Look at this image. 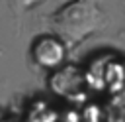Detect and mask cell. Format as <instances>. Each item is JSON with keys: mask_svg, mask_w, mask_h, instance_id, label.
Masks as SVG:
<instances>
[{"mask_svg": "<svg viewBox=\"0 0 125 122\" xmlns=\"http://www.w3.org/2000/svg\"><path fill=\"white\" fill-rule=\"evenodd\" d=\"M49 26L68 49L84 43L88 37L107 28V16L100 0H68L49 16Z\"/></svg>", "mask_w": 125, "mask_h": 122, "instance_id": "1", "label": "cell"}, {"mask_svg": "<svg viewBox=\"0 0 125 122\" xmlns=\"http://www.w3.org/2000/svg\"><path fill=\"white\" fill-rule=\"evenodd\" d=\"M123 35H125V30H123Z\"/></svg>", "mask_w": 125, "mask_h": 122, "instance_id": "4", "label": "cell"}, {"mask_svg": "<svg viewBox=\"0 0 125 122\" xmlns=\"http://www.w3.org/2000/svg\"><path fill=\"white\" fill-rule=\"evenodd\" d=\"M66 53H68L66 43L55 33L37 35L31 41V47H29V55H31L33 63L37 67L49 69V71L62 67L64 61H66Z\"/></svg>", "mask_w": 125, "mask_h": 122, "instance_id": "2", "label": "cell"}, {"mask_svg": "<svg viewBox=\"0 0 125 122\" xmlns=\"http://www.w3.org/2000/svg\"><path fill=\"white\" fill-rule=\"evenodd\" d=\"M43 2H47V0H8V6H10V10H12L14 14L20 16V14H23V12H29V10L41 6Z\"/></svg>", "mask_w": 125, "mask_h": 122, "instance_id": "3", "label": "cell"}]
</instances>
